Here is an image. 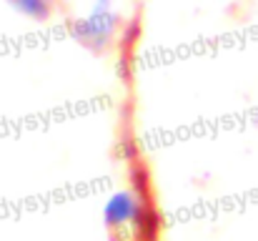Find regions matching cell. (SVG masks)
Listing matches in <instances>:
<instances>
[{
  "label": "cell",
  "instance_id": "cell-1",
  "mask_svg": "<svg viewBox=\"0 0 258 241\" xmlns=\"http://www.w3.org/2000/svg\"><path fill=\"white\" fill-rule=\"evenodd\" d=\"M118 25H120V15L113 8H93L88 18L71 23V33L76 35V40L81 45H86L88 51L100 53L113 43Z\"/></svg>",
  "mask_w": 258,
  "mask_h": 241
},
{
  "label": "cell",
  "instance_id": "cell-2",
  "mask_svg": "<svg viewBox=\"0 0 258 241\" xmlns=\"http://www.w3.org/2000/svg\"><path fill=\"white\" fill-rule=\"evenodd\" d=\"M105 224L118 229V226H128V224H136L141 219V204L138 199L131 194V191H118L108 199L105 204Z\"/></svg>",
  "mask_w": 258,
  "mask_h": 241
},
{
  "label": "cell",
  "instance_id": "cell-3",
  "mask_svg": "<svg viewBox=\"0 0 258 241\" xmlns=\"http://www.w3.org/2000/svg\"><path fill=\"white\" fill-rule=\"evenodd\" d=\"M5 3L13 5L25 18L38 20V23H45L53 15V0H5Z\"/></svg>",
  "mask_w": 258,
  "mask_h": 241
}]
</instances>
